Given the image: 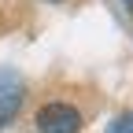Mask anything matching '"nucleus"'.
Wrapping results in <instances>:
<instances>
[{"mask_svg":"<svg viewBox=\"0 0 133 133\" xmlns=\"http://www.w3.org/2000/svg\"><path fill=\"white\" fill-rule=\"evenodd\" d=\"M37 129L41 133H78L81 129V115L70 104H48L37 111Z\"/></svg>","mask_w":133,"mask_h":133,"instance_id":"nucleus-1","label":"nucleus"},{"mask_svg":"<svg viewBox=\"0 0 133 133\" xmlns=\"http://www.w3.org/2000/svg\"><path fill=\"white\" fill-rule=\"evenodd\" d=\"M22 107V85L11 78H0V126L11 122V115Z\"/></svg>","mask_w":133,"mask_h":133,"instance_id":"nucleus-2","label":"nucleus"},{"mask_svg":"<svg viewBox=\"0 0 133 133\" xmlns=\"http://www.w3.org/2000/svg\"><path fill=\"white\" fill-rule=\"evenodd\" d=\"M111 133H133V111H129V115H122V118L111 126Z\"/></svg>","mask_w":133,"mask_h":133,"instance_id":"nucleus-3","label":"nucleus"},{"mask_svg":"<svg viewBox=\"0 0 133 133\" xmlns=\"http://www.w3.org/2000/svg\"><path fill=\"white\" fill-rule=\"evenodd\" d=\"M126 4H129V8H133V0H126Z\"/></svg>","mask_w":133,"mask_h":133,"instance_id":"nucleus-4","label":"nucleus"}]
</instances>
